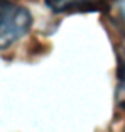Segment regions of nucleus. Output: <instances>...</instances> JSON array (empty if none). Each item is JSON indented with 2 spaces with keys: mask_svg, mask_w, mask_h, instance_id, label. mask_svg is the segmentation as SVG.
<instances>
[{
  "mask_svg": "<svg viewBox=\"0 0 125 132\" xmlns=\"http://www.w3.org/2000/svg\"><path fill=\"white\" fill-rule=\"evenodd\" d=\"M117 105L125 107V63L120 68V80L117 86Z\"/></svg>",
  "mask_w": 125,
  "mask_h": 132,
  "instance_id": "7ed1b4c3",
  "label": "nucleus"
},
{
  "mask_svg": "<svg viewBox=\"0 0 125 132\" xmlns=\"http://www.w3.org/2000/svg\"><path fill=\"white\" fill-rule=\"evenodd\" d=\"M54 14H93L108 12V0H44Z\"/></svg>",
  "mask_w": 125,
  "mask_h": 132,
  "instance_id": "f03ea898",
  "label": "nucleus"
},
{
  "mask_svg": "<svg viewBox=\"0 0 125 132\" xmlns=\"http://www.w3.org/2000/svg\"><path fill=\"white\" fill-rule=\"evenodd\" d=\"M123 132H125V127H123Z\"/></svg>",
  "mask_w": 125,
  "mask_h": 132,
  "instance_id": "20e7f679",
  "label": "nucleus"
},
{
  "mask_svg": "<svg viewBox=\"0 0 125 132\" xmlns=\"http://www.w3.org/2000/svg\"><path fill=\"white\" fill-rule=\"evenodd\" d=\"M32 27V15L14 0H0V49H7Z\"/></svg>",
  "mask_w": 125,
  "mask_h": 132,
  "instance_id": "f257e3e1",
  "label": "nucleus"
}]
</instances>
